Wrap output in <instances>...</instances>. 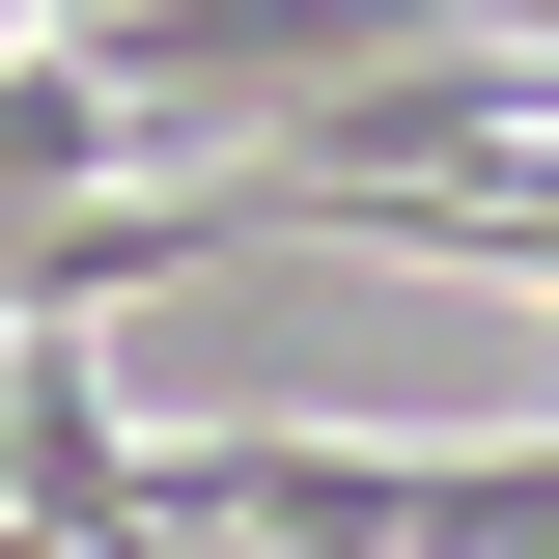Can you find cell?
Listing matches in <instances>:
<instances>
[{"label":"cell","instance_id":"cell-1","mask_svg":"<svg viewBox=\"0 0 559 559\" xmlns=\"http://www.w3.org/2000/svg\"><path fill=\"white\" fill-rule=\"evenodd\" d=\"M503 280H532V308H559V224H532V252H503Z\"/></svg>","mask_w":559,"mask_h":559},{"label":"cell","instance_id":"cell-2","mask_svg":"<svg viewBox=\"0 0 559 559\" xmlns=\"http://www.w3.org/2000/svg\"><path fill=\"white\" fill-rule=\"evenodd\" d=\"M0 392H28V336H0Z\"/></svg>","mask_w":559,"mask_h":559}]
</instances>
